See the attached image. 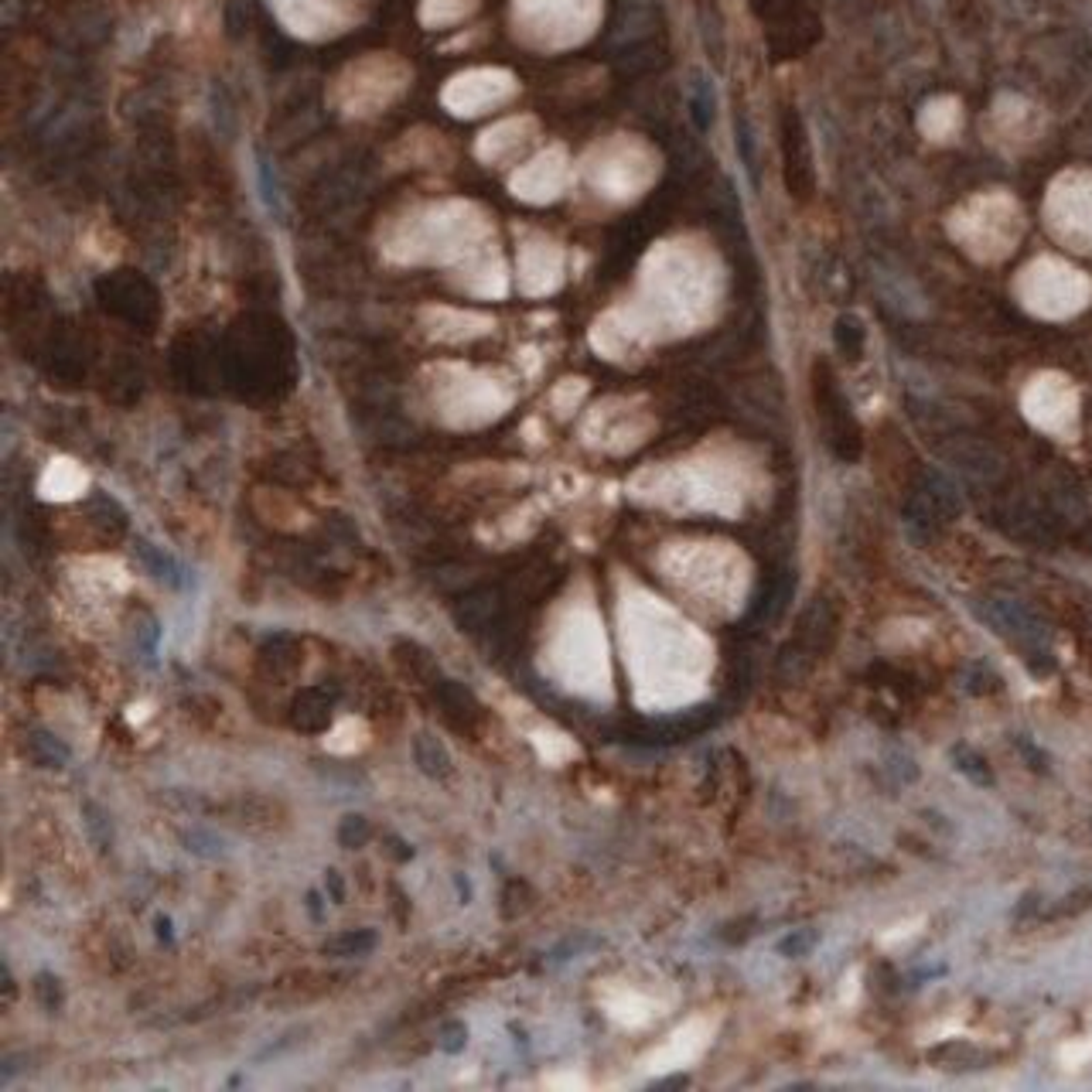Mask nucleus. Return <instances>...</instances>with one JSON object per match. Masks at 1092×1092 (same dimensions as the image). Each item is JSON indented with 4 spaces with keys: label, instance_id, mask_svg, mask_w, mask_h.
<instances>
[{
    "label": "nucleus",
    "instance_id": "f257e3e1",
    "mask_svg": "<svg viewBox=\"0 0 1092 1092\" xmlns=\"http://www.w3.org/2000/svg\"><path fill=\"white\" fill-rule=\"evenodd\" d=\"M816 406L819 417H823V431H827V444L829 451L837 454L840 462L854 464L864 451V437H860V427L854 420V410H850L847 396L840 393V387L827 376V369H816Z\"/></svg>",
    "mask_w": 1092,
    "mask_h": 1092
},
{
    "label": "nucleus",
    "instance_id": "f03ea898",
    "mask_svg": "<svg viewBox=\"0 0 1092 1092\" xmlns=\"http://www.w3.org/2000/svg\"><path fill=\"white\" fill-rule=\"evenodd\" d=\"M979 618L997 631V635H1008L1010 642H1021L1027 649L1045 642V625L1038 622L1024 604L1010 601V598H990V601H983L979 604Z\"/></svg>",
    "mask_w": 1092,
    "mask_h": 1092
},
{
    "label": "nucleus",
    "instance_id": "7ed1b4c3",
    "mask_svg": "<svg viewBox=\"0 0 1092 1092\" xmlns=\"http://www.w3.org/2000/svg\"><path fill=\"white\" fill-rule=\"evenodd\" d=\"M837 631H840L837 604L829 601V598H816V601H810V608L799 614V622H796V645H802L806 652L819 656V652H827L829 645L837 642Z\"/></svg>",
    "mask_w": 1092,
    "mask_h": 1092
},
{
    "label": "nucleus",
    "instance_id": "20e7f679",
    "mask_svg": "<svg viewBox=\"0 0 1092 1092\" xmlns=\"http://www.w3.org/2000/svg\"><path fill=\"white\" fill-rule=\"evenodd\" d=\"M437 704H441L444 717L454 727H471L481 717L478 700L471 697V690H464L462 683H441L437 687Z\"/></svg>",
    "mask_w": 1092,
    "mask_h": 1092
},
{
    "label": "nucleus",
    "instance_id": "39448f33",
    "mask_svg": "<svg viewBox=\"0 0 1092 1092\" xmlns=\"http://www.w3.org/2000/svg\"><path fill=\"white\" fill-rule=\"evenodd\" d=\"M690 116H693V123H697L700 130H710V127H714L717 93H714V85H710V79H706V76L693 79V93H690Z\"/></svg>",
    "mask_w": 1092,
    "mask_h": 1092
},
{
    "label": "nucleus",
    "instance_id": "423d86ee",
    "mask_svg": "<svg viewBox=\"0 0 1092 1092\" xmlns=\"http://www.w3.org/2000/svg\"><path fill=\"white\" fill-rule=\"evenodd\" d=\"M833 341H837V349L843 352L850 362H857V358L864 356V325H860L854 314H843V318H837V325H833Z\"/></svg>",
    "mask_w": 1092,
    "mask_h": 1092
},
{
    "label": "nucleus",
    "instance_id": "0eeeda50",
    "mask_svg": "<svg viewBox=\"0 0 1092 1092\" xmlns=\"http://www.w3.org/2000/svg\"><path fill=\"white\" fill-rule=\"evenodd\" d=\"M952 765H956V772L966 775L973 785H993V772H990V765L983 762V754L966 748V744H956V748H952Z\"/></svg>",
    "mask_w": 1092,
    "mask_h": 1092
},
{
    "label": "nucleus",
    "instance_id": "6e6552de",
    "mask_svg": "<svg viewBox=\"0 0 1092 1092\" xmlns=\"http://www.w3.org/2000/svg\"><path fill=\"white\" fill-rule=\"evenodd\" d=\"M256 185H260V198L270 216H281L283 212V198H281V185H277V174H273L270 160L256 151Z\"/></svg>",
    "mask_w": 1092,
    "mask_h": 1092
},
{
    "label": "nucleus",
    "instance_id": "1a4fd4ad",
    "mask_svg": "<svg viewBox=\"0 0 1092 1092\" xmlns=\"http://www.w3.org/2000/svg\"><path fill=\"white\" fill-rule=\"evenodd\" d=\"M414 754H417V765H420L427 775H444V772H447V751H444V748L433 741V737H427V735L417 737V741H414Z\"/></svg>",
    "mask_w": 1092,
    "mask_h": 1092
},
{
    "label": "nucleus",
    "instance_id": "9d476101",
    "mask_svg": "<svg viewBox=\"0 0 1092 1092\" xmlns=\"http://www.w3.org/2000/svg\"><path fill=\"white\" fill-rule=\"evenodd\" d=\"M31 754H35L38 762H45V765H62L68 758V748L62 741H55V737H48V735H31Z\"/></svg>",
    "mask_w": 1092,
    "mask_h": 1092
},
{
    "label": "nucleus",
    "instance_id": "9b49d317",
    "mask_svg": "<svg viewBox=\"0 0 1092 1092\" xmlns=\"http://www.w3.org/2000/svg\"><path fill=\"white\" fill-rule=\"evenodd\" d=\"M372 942H376V939H372L369 933H358V935L349 933V935H341V939L335 942V949H339L341 956H358V952L372 949Z\"/></svg>",
    "mask_w": 1092,
    "mask_h": 1092
},
{
    "label": "nucleus",
    "instance_id": "f8f14e48",
    "mask_svg": "<svg viewBox=\"0 0 1092 1092\" xmlns=\"http://www.w3.org/2000/svg\"><path fill=\"white\" fill-rule=\"evenodd\" d=\"M751 130H748V123H737V151H741V160L744 168H748V174H751V181H758V168H754V151H751Z\"/></svg>",
    "mask_w": 1092,
    "mask_h": 1092
},
{
    "label": "nucleus",
    "instance_id": "ddd939ff",
    "mask_svg": "<svg viewBox=\"0 0 1092 1092\" xmlns=\"http://www.w3.org/2000/svg\"><path fill=\"white\" fill-rule=\"evenodd\" d=\"M970 676H977V683H973V679L966 683V690H973V693H987V690H997V683H1000L993 673H987V669H979V666L973 669Z\"/></svg>",
    "mask_w": 1092,
    "mask_h": 1092
},
{
    "label": "nucleus",
    "instance_id": "4468645a",
    "mask_svg": "<svg viewBox=\"0 0 1092 1092\" xmlns=\"http://www.w3.org/2000/svg\"><path fill=\"white\" fill-rule=\"evenodd\" d=\"M1017 748H1021V754H1024L1027 762H1031V768H1035V772H1045V765H1048V758L1041 751H1038L1035 744L1027 741V737H1017Z\"/></svg>",
    "mask_w": 1092,
    "mask_h": 1092
},
{
    "label": "nucleus",
    "instance_id": "2eb2a0df",
    "mask_svg": "<svg viewBox=\"0 0 1092 1092\" xmlns=\"http://www.w3.org/2000/svg\"><path fill=\"white\" fill-rule=\"evenodd\" d=\"M464 1031L462 1027H451V1031H447V1041H444V1048H447V1052H454V1048H462L464 1045Z\"/></svg>",
    "mask_w": 1092,
    "mask_h": 1092
}]
</instances>
